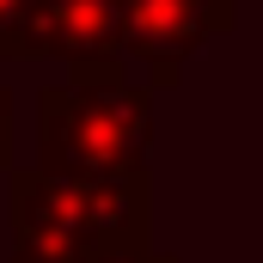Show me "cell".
Here are the masks:
<instances>
[{
  "mask_svg": "<svg viewBox=\"0 0 263 263\" xmlns=\"http://www.w3.org/2000/svg\"><path fill=\"white\" fill-rule=\"evenodd\" d=\"M12 172V263H80L92 251L147 245L153 196L129 172Z\"/></svg>",
  "mask_w": 263,
  "mask_h": 263,
  "instance_id": "1",
  "label": "cell"
},
{
  "mask_svg": "<svg viewBox=\"0 0 263 263\" xmlns=\"http://www.w3.org/2000/svg\"><path fill=\"white\" fill-rule=\"evenodd\" d=\"M153 92L104 73H67L37 92V165L43 172H129L147 178Z\"/></svg>",
  "mask_w": 263,
  "mask_h": 263,
  "instance_id": "2",
  "label": "cell"
},
{
  "mask_svg": "<svg viewBox=\"0 0 263 263\" xmlns=\"http://www.w3.org/2000/svg\"><path fill=\"white\" fill-rule=\"evenodd\" d=\"M123 55L147 62V92H172L202 43L239 25V0H110Z\"/></svg>",
  "mask_w": 263,
  "mask_h": 263,
  "instance_id": "3",
  "label": "cell"
},
{
  "mask_svg": "<svg viewBox=\"0 0 263 263\" xmlns=\"http://www.w3.org/2000/svg\"><path fill=\"white\" fill-rule=\"evenodd\" d=\"M12 62H67V73L123 80V37L110 0H31L6 37Z\"/></svg>",
  "mask_w": 263,
  "mask_h": 263,
  "instance_id": "4",
  "label": "cell"
},
{
  "mask_svg": "<svg viewBox=\"0 0 263 263\" xmlns=\"http://www.w3.org/2000/svg\"><path fill=\"white\" fill-rule=\"evenodd\" d=\"M86 263H178L172 251H153V245H123V251H92Z\"/></svg>",
  "mask_w": 263,
  "mask_h": 263,
  "instance_id": "5",
  "label": "cell"
},
{
  "mask_svg": "<svg viewBox=\"0 0 263 263\" xmlns=\"http://www.w3.org/2000/svg\"><path fill=\"white\" fill-rule=\"evenodd\" d=\"M12 165V92L0 86V172Z\"/></svg>",
  "mask_w": 263,
  "mask_h": 263,
  "instance_id": "6",
  "label": "cell"
},
{
  "mask_svg": "<svg viewBox=\"0 0 263 263\" xmlns=\"http://www.w3.org/2000/svg\"><path fill=\"white\" fill-rule=\"evenodd\" d=\"M25 6H31V0H0V55H6V37H12V25H18Z\"/></svg>",
  "mask_w": 263,
  "mask_h": 263,
  "instance_id": "7",
  "label": "cell"
}]
</instances>
